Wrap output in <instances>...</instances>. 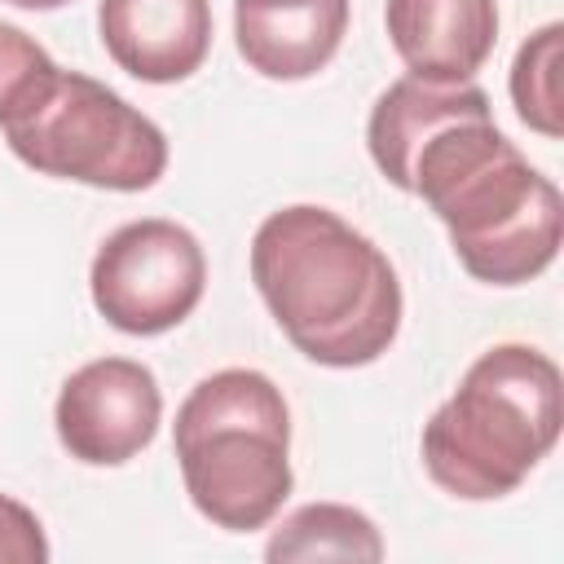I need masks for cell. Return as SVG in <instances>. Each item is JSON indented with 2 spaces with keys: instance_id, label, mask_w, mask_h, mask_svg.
I'll return each instance as SVG.
<instances>
[{
  "instance_id": "cell-1",
  "label": "cell",
  "mask_w": 564,
  "mask_h": 564,
  "mask_svg": "<svg viewBox=\"0 0 564 564\" xmlns=\"http://www.w3.org/2000/svg\"><path fill=\"white\" fill-rule=\"evenodd\" d=\"M251 282L282 335L317 366H370L401 330L392 260L317 203H295L260 220L251 238Z\"/></svg>"
},
{
  "instance_id": "cell-2",
  "label": "cell",
  "mask_w": 564,
  "mask_h": 564,
  "mask_svg": "<svg viewBox=\"0 0 564 564\" xmlns=\"http://www.w3.org/2000/svg\"><path fill=\"white\" fill-rule=\"evenodd\" d=\"M397 189L423 198L441 216L454 256L476 282L520 286L560 251V189L498 132L489 97L441 123L410 159Z\"/></svg>"
},
{
  "instance_id": "cell-3",
  "label": "cell",
  "mask_w": 564,
  "mask_h": 564,
  "mask_svg": "<svg viewBox=\"0 0 564 564\" xmlns=\"http://www.w3.org/2000/svg\"><path fill=\"white\" fill-rule=\"evenodd\" d=\"M560 423V366L529 344H498L423 423V467L454 498H507L555 449Z\"/></svg>"
},
{
  "instance_id": "cell-4",
  "label": "cell",
  "mask_w": 564,
  "mask_h": 564,
  "mask_svg": "<svg viewBox=\"0 0 564 564\" xmlns=\"http://www.w3.org/2000/svg\"><path fill=\"white\" fill-rule=\"evenodd\" d=\"M185 494L216 529H264L291 494V414L260 370H216L194 383L172 427Z\"/></svg>"
},
{
  "instance_id": "cell-5",
  "label": "cell",
  "mask_w": 564,
  "mask_h": 564,
  "mask_svg": "<svg viewBox=\"0 0 564 564\" xmlns=\"http://www.w3.org/2000/svg\"><path fill=\"white\" fill-rule=\"evenodd\" d=\"M0 128L26 167L57 181L137 194L167 172L163 128L79 70L57 66L53 84Z\"/></svg>"
},
{
  "instance_id": "cell-6",
  "label": "cell",
  "mask_w": 564,
  "mask_h": 564,
  "mask_svg": "<svg viewBox=\"0 0 564 564\" xmlns=\"http://www.w3.org/2000/svg\"><path fill=\"white\" fill-rule=\"evenodd\" d=\"M93 304L123 335H163L181 326L207 286L198 238L163 216L119 225L93 256Z\"/></svg>"
},
{
  "instance_id": "cell-7",
  "label": "cell",
  "mask_w": 564,
  "mask_h": 564,
  "mask_svg": "<svg viewBox=\"0 0 564 564\" xmlns=\"http://www.w3.org/2000/svg\"><path fill=\"white\" fill-rule=\"evenodd\" d=\"M163 419V392L150 366L132 357H97L79 366L53 405L57 441L88 467H119L137 458Z\"/></svg>"
},
{
  "instance_id": "cell-8",
  "label": "cell",
  "mask_w": 564,
  "mask_h": 564,
  "mask_svg": "<svg viewBox=\"0 0 564 564\" xmlns=\"http://www.w3.org/2000/svg\"><path fill=\"white\" fill-rule=\"evenodd\" d=\"M97 31L119 70L145 84L189 79L212 48L207 0H101Z\"/></svg>"
},
{
  "instance_id": "cell-9",
  "label": "cell",
  "mask_w": 564,
  "mask_h": 564,
  "mask_svg": "<svg viewBox=\"0 0 564 564\" xmlns=\"http://www.w3.org/2000/svg\"><path fill=\"white\" fill-rule=\"evenodd\" d=\"M383 26L414 79L471 84L498 44L494 0H388Z\"/></svg>"
},
{
  "instance_id": "cell-10",
  "label": "cell",
  "mask_w": 564,
  "mask_h": 564,
  "mask_svg": "<svg viewBox=\"0 0 564 564\" xmlns=\"http://www.w3.org/2000/svg\"><path fill=\"white\" fill-rule=\"evenodd\" d=\"M348 0H234V40L264 79H308L344 44Z\"/></svg>"
},
{
  "instance_id": "cell-11",
  "label": "cell",
  "mask_w": 564,
  "mask_h": 564,
  "mask_svg": "<svg viewBox=\"0 0 564 564\" xmlns=\"http://www.w3.org/2000/svg\"><path fill=\"white\" fill-rule=\"evenodd\" d=\"M269 560H383V538L370 516L339 502H308L278 524Z\"/></svg>"
},
{
  "instance_id": "cell-12",
  "label": "cell",
  "mask_w": 564,
  "mask_h": 564,
  "mask_svg": "<svg viewBox=\"0 0 564 564\" xmlns=\"http://www.w3.org/2000/svg\"><path fill=\"white\" fill-rule=\"evenodd\" d=\"M560 44H564V26L546 22L542 31H533L516 62H511V101L516 115L542 132V137H560Z\"/></svg>"
},
{
  "instance_id": "cell-13",
  "label": "cell",
  "mask_w": 564,
  "mask_h": 564,
  "mask_svg": "<svg viewBox=\"0 0 564 564\" xmlns=\"http://www.w3.org/2000/svg\"><path fill=\"white\" fill-rule=\"evenodd\" d=\"M57 75V62L22 31L0 22V123L22 115Z\"/></svg>"
},
{
  "instance_id": "cell-14",
  "label": "cell",
  "mask_w": 564,
  "mask_h": 564,
  "mask_svg": "<svg viewBox=\"0 0 564 564\" xmlns=\"http://www.w3.org/2000/svg\"><path fill=\"white\" fill-rule=\"evenodd\" d=\"M0 560L9 564H40L48 560V542H44V524L31 507H22L18 498L0 494Z\"/></svg>"
},
{
  "instance_id": "cell-15",
  "label": "cell",
  "mask_w": 564,
  "mask_h": 564,
  "mask_svg": "<svg viewBox=\"0 0 564 564\" xmlns=\"http://www.w3.org/2000/svg\"><path fill=\"white\" fill-rule=\"evenodd\" d=\"M4 4H18V9H35V13H48V9H62L70 0H4Z\"/></svg>"
}]
</instances>
